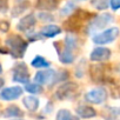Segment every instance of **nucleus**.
I'll return each instance as SVG.
<instances>
[{
    "label": "nucleus",
    "instance_id": "28",
    "mask_svg": "<svg viewBox=\"0 0 120 120\" xmlns=\"http://www.w3.org/2000/svg\"><path fill=\"white\" fill-rule=\"evenodd\" d=\"M10 30V22L6 20H0V32L6 33Z\"/></svg>",
    "mask_w": 120,
    "mask_h": 120
},
{
    "label": "nucleus",
    "instance_id": "13",
    "mask_svg": "<svg viewBox=\"0 0 120 120\" xmlns=\"http://www.w3.org/2000/svg\"><path fill=\"white\" fill-rule=\"evenodd\" d=\"M37 24V17L32 13L22 17L17 24V30L20 32H30Z\"/></svg>",
    "mask_w": 120,
    "mask_h": 120
},
{
    "label": "nucleus",
    "instance_id": "14",
    "mask_svg": "<svg viewBox=\"0 0 120 120\" xmlns=\"http://www.w3.org/2000/svg\"><path fill=\"white\" fill-rule=\"evenodd\" d=\"M30 8V1L28 0H15V3L11 10V15L13 18H17L21 15L24 12H26Z\"/></svg>",
    "mask_w": 120,
    "mask_h": 120
},
{
    "label": "nucleus",
    "instance_id": "21",
    "mask_svg": "<svg viewBox=\"0 0 120 120\" xmlns=\"http://www.w3.org/2000/svg\"><path fill=\"white\" fill-rule=\"evenodd\" d=\"M101 115L106 120H114L116 116L120 115V108H116V107H106V108L102 109Z\"/></svg>",
    "mask_w": 120,
    "mask_h": 120
},
{
    "label": "nucleus",
    "instance_id": "23",
    "mask_svg": "<svg viewBox=\"0 0 120 120\" xmlns=\"http://www.w3.org/2000/svg\"><path fill=\"white\" fill-rule=\"evenodd\" d=\"M25 91L31 94H40V93H42L44 88L41 85H39L37 82H28L25 85Z\"/></svg>",
    "mask_w": 120,
    "mask_h": 120
},
{
    "label": "nucleus",
    "instance_id": "5",
    "mask_svg": "<svg viewBox=\"0 0 120 120\" xmlns=\"http://www.w3.org/2000/svg\"><path fill=\"white\" fill-rule=\"evenodd\" d=\"M112 21H113V17L111 14H108V13H104L101 15H97L90 21L87 31H88V33H95L97 31L106 27Z\"/></svg>",
    "mask_w": 120,
    "mask_h": 120
},
{
    "label": "nucleus",
    "instance_id": "29",
    "mask_svg": "<svg viewBox=\"0 0 120 120\" xmlns=\"http://www.w3.org/2000/svg\"><path fill=\"white\" fill-rule=\"evenodd\" d=\"M8 11V0H0V13H6Z\"/></svg>",
    "mask_w": 120,
    "mask_h": 120
},
{
    "label": "nucleus",
    "instance_id": "15",
    "mask_svg": "<svg viewBox=\"0 0 120 120\" xmlns=\"http://www.w3.org/2000/svg\"><path fill=\"white\" fill-rule=\"evenodd\" d=\"M59 3H60V0H37L35 7L40 11L49 12V11L55 10L58 7Z\"/></svg>",
    "mask_w": 120,
    "mask_h": 120
},
{
    "label": "nucleus",
    "instance_id": "8",
    "mask_svg": "<svg viewBox=\"0 0 120 120\" xmlns=\"http://www.w3.org/2000/svg\"><path fill=\"white\" fill-rule=\"evenodd\" d=\"M85 99L90 104H95V105L102 104L107 99V91L102 87L92 88L85 94Z\"/></svg>",
    "mask_w": 120,
    "mask_h": 120
},
{
    "label": "nucleus",
    "instance_id": "10",
    "mask_svg": "<svg viewBox=\"0 0 120 120\" xmlns=\"http://www.w3.org/2000/svg\"><path fill=\"white\" fill-rule=\"evenodd\" d=\"M24 93V88L20 86H11V87H6L0 91V99L4 101H11V100H15L19 99Z\"/></svg>",
    "mask_w": 120,
    "mask_h": 120
},
{
    "label": "nucleus",
    "instance_id": "12",
    "mask_svg": "<svg viewBox=\"0 0 120 120\" xmlns=\"http://www.w3.org/2000/svg\"><path fill=\"white\" fill-rule=\"evenodd\" d=\"M109 58H111V49L107 47H97L90 54V59L94 63H104Z\"/></svg>",
    "mask_w": 120,
    "mask_h": 120
},
{
    "label": "nucleus",
    "instance_id": "24",
    "mask_svg": "<svg viewBox=\"0 0 120 120\" xmlns=\"http://www.w3.org/2000/svg\"><path fill=\"white\" fill-rule=\"evenodd\" d=\"M75 11V5L73 1H67L65 4V6L61 8V11H60V14H61L63 17H70L73 12Z\"/></svg>",
    "mask_w": 120,
    "mask_h": 120
},
{
    "label": "nucleus",
    "instance_id": "34",
    "mask_svg": "<svg viewBox=\"0 0 120 120\" xmlns=\"http://www.w3.org/2000/svg\"><path fill=\"white\" fill-rule=\"evenodd\" d=\"M79 1H84V0H79Z\"/></svg>",
    "mask_w": 120,
    "mask_h": 120
},
{
    "label": "nucleus",
    "instance_id": "6",
    "mask_svg": "<svg viewBox=\"0 0 120 120\" xmlns=\"http://www.w3.org/2000/svg\"><path fill=\"white\" fill-rule=\"evenodd\" d=\"M12 72H13V75H12L13 81L25 84V85L30 82V72H28V67L25 63L15 64Z\"/></svg>",
    "mask_w": 120,
    "mask_h": 120
},
{
    "label": "nucleus",
    "instance_id": "26",
    "mask_svg": "<svg viewBox=\"0 0 120 120\" xmlns=\"http://www.w3.org/2000/svg\"><path fill=\"white\" fill-rule=\"evenodd\" d=\"M92 5L98 10H105L108 6V0H92Z\"/></svg>",
    "mask_w": 120,
    "mask_h": 120
},
{
    "label": "nucleus",
    "instance_id": "3",
    "mask_svg": "<svg viewBox=\"0 0 120 120\" xmlns=\"http://www.w3.org/2000/svg\"><path fill=\"white\" fill-rule=\"evenodd\" d=\"M79 85L73 81H65L60 85L55 91V98L60 101L71 100L78 95Z\"/></svg>",
    "mask_w": 120,
    "mask_h": 120
},
{
    "label": "nucleus",
    "instance_id": "22",
    "mask_svg": "<svg viewBox=\"0 0 120 120\" xmlns=\"http://www.w3.org/2000/svg\"><path fill=\"white\" fill-rule=\"evenodd\" d=\"M31 65H32V67H35V68H48L49 67V61L46 60L41 55H37L31 61Z\"/></svg>",
    "mask_w": 120,
    "mask_h": 120
},
{
    "label": "nucleus",
    "instance_id": "16",
    "mask_svg": "<svg viewBox=\"0 0 120 120\" xmlns=\"http://www.w3.org/2000/svg\"><path fill=\"white\" fill-rule=\"evenodd\" d=\"M3 116L4 118H22L25 115L24 111H21V108L17 105H10L7 106L4 111H3Z\"/></svg>",
    "mask_w": 120,
    "mask_h": 120
},
{
    "label": "nucleus",
    "instance_id": "20",
    "mask_svg": "<svg viewBox=\"0 0 120 120\" xmlns=\"http://www.w3.org/2000/svg\"><path fill=\"white\" fill-rule=\"evenodd\" d=\"M55 120H80L78 115L73 114L70 109L66 108H61L56 112L55 115Z\"/></svg>",
    "mask_w": 120,
    "mask_h": 120
},
{
    "label": "nucleus",
    "instance_id": "19",
    "mask_svg": "<svg viewBox=\"0 0 120 120\" xmlns=\"http://www.w3.org/2000/svg\"><path fill=\"white\" fill-rule=\"evenodd\" d=\"M60 33H61V28L56 25H46L40 31V34L44 38H53Z\"/></svg>",
    "mask_w": 120,
    "mask_h": 120
},
{
    "label": "nucleus",
    "instance_id": "32",
    "mask_svg": "<svg viewBox=\"0 0 120 120\" xmlns=\"http://www.w3.org/2000/svg\"><path fill=\"white\" fill-rule=\"evenodd\" d=\"M3 73V66H1V64H0V74Z\"/></svg>",
    "mask_w": 120,
    "mask_h": 120
},
{
    "label": "nucleus",
    "instance_id": "1",
    "mask_svg": "<svg viewBox=\"0 0 120 120\" xmlns=\"http://www.w3.org/2000/svg\"><path fill=\"white\" fill-rule=\"evenodd\" d=\"M92 18H94V15L92 13H90L88 11H84V10H75L71 15L70 18L64 22V26H65V30L70 33H75V32H79L84 24L88 20H91Z\"/></svg>",
    "mask_w": 120,
    "mask_h": 120
},
{
    "label": "nucleus",
    "instance_id": "27",
    "mask_svg": "<svg viewBox=\"0 0 120 120\" xmlns=\"http://www.w3.org/2000/svg\"><path fill=\"white\" fill-rule=\"evenodd\" d=\"M38 18H39L41 21H52V20L54 19L53 15L49 14L48 12H41V13L38 15Z\"/></svg>",
    "mask_w": 120,
    "mask_h": 120
},
{
    "label": "nucleus",
    "instance_id": "4",
    "mask_svg": "<svg viewBox=\"0 0 120 120\" xmlns=\"http://www.w3.org/2000/svg\"><path fill=\"white\" fill-rule=\"evenodd\" d=\"M118 35H119V28L118 27H111V28H108L104 32L94 34L92 40L97 45H105V44L114 41L118 38Z\"/></svg>",
    "mask_w": 120,
    "mask_h": 120
},
{
    "label": "nucleus",
    "instance_id": "7",
    "mask_svg": "<svg viewBox=\"0 0 120 120\" xmlns=\"http://www.w3.org/2000/svg\"><path fill=\"white\" fill-rule=\"evenodd\" d=\"M90 75H91V79L94 82H98V84H101V82L104 84V82H107L109 80L107 67L104 66V65H93V66H91Z\"/></svg>",
    "mask_w": 120,
    "mask_h": 120
},
{
    "label": "nucleus",
    "instance_id": "9",
    "mask_svg": "<svg viewBox=\"0 0 120 120\" xmlns=\"http://www.w3.org/2000/svg\"><path fill=\"white\" fill-rule=\"evenodd\" d=\"M55 74L56 71L54 70H44V71H38L34 75V82L39 85H53L55 81Z\"/></svg>",
    "mask_w": 120,
    "mask_h": 120
},
{
    "label": "nucleus",
    "instance_id": "2",
    "mask_svg": "<svg viewBox=\"0 0 120 120\" xmlns=\"http://www.w3.org/2000/svg\"><path fill=\"white\" fill-rule=\"evenodd\" d=\"M5 46L7 48V53L11 54L13 58H22L28 48V42L24 40L20 35L11 34L5 40Z\"/></svg>",
    "mask_w": 120,
    "mask_h": 120
},
{
    "label": "nucleus",
    "instance_id": "33",
    "mask_svg": "<svg viewBox=\"0 0 120 120\" xmlns=\"http://www.w3.org/2000/svg\"><path fill=\"white\" fill-rule=\"evenodd\" d=\"M17 120H22V119H17Z\"/></svg>",
    "mask_w": 120,
    "mask_h": 120
},
{
    "label": "nucleus",
    "instance_id": "18",
    "mask_svg": "<svg viewBox=\"0 0 120 120\" xmlns=\"http://www.w3.org/2000/svg\"><path fill=\"white\" fill-rule=\"evenodd\" d=\"M22 105L25 106L26 109L31 111V112H35L39 108L40 101L38 98H35L34 95H27L22 99Z\"/></svg>",
    "mask_w": 120,
    "mask_h": 120
},
{
    "label": "nucleus",
    "instance_id": "17",
    "mask_svg": "<svg viewBox=\"0 0 120 120\" xmlns=\"http://www.w3.org/2000/svg\"><path fill=\"white\" fill-rule=\"evenodd\" d=\"M75 113L79 118H82V119H91V118H94L97 115L95 109L91 106H87V105L78 106L75 109Z\"/></svg>",
    "mask_w": 120,
    "mask_h": 120
},
{
    "label": "nucleus",
    "instance_id": "11",
    "mask_svg": "<svg viewBox=\"0 0 120 120\" xmlns=\"http://www.w3.org/2000/svg\"><path fill=\"white\" fill-rule=\"evenodd\" d=\"M54 47L55 49L58 51V54H59V60L61 61L63 64H72L74 61V54H73V51L65 47L64 45L61 46L60 42H55L54 44Z\"/></svg>",
    "mask_w": 120,
    "mask_h": 120
},
{
    "label": "nucleus",
    "instance_id": "31",
    "mask_svg": "<svg viewBox=\"0 0 120 120\" xmlns=\"http://www.w3.org/2000/svg\"><path fill=\"white\" fill-rule=\"evenodd\" d=\"M4 84H5L4 79H0V91H1V88L4 87Z\"/></svg>",
    "mask_w": 120,
    "mask_h": 120
},
{
    "label": "nucleus",
    "instance_id": "30",
    "mask_svg": "<svg viewBox=\"0 0 120 120\" xmlns=\"http://www.w3.org/2000/svg\"><path fill=\"white\" fill-rule=\"evenodd\" d=\"M109 6L113 11H116L120 8V0H109Z\"/></svg>",
    "mask_w": 120,
    "mask_h": 120
},
{
    "label": "nucleus",
    "instance_id": "25",
    "mask_svg": "<svg viewBox=\"0 0 120 120\" xmlns=\"http://www.w3.org/2000/svg\"><path fill=\"white\" fill-rule=\"evenodd\" d=\"M64 46L67 47V48H70V49H72V51H74L78 47V40H77V38L74 35H72V34L67 35L65 38V45Z\"/></svg>",
    "mask_w": 120,
    "mask_h": 120
}]
</instances>
